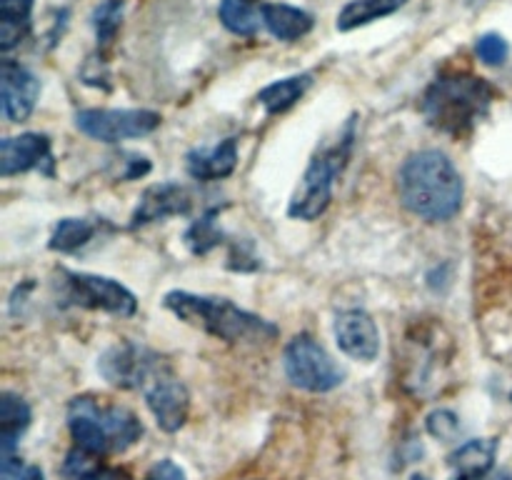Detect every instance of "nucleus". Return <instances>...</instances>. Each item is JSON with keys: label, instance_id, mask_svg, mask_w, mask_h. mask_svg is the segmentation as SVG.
Wrapping results in <instances>:
<instances>
[{"label": "nucleus", "instance_id": "f257e3e1", "mask_svg": "<svg viewBox=\"0 0 512 480\" xmlns=\"http://www.w3.org/2000/svg\"><path fill=\"white\" fill-rule=\"evenodd\" d=\"M400 203L428 223H445L463 208L465 183L443 150H418L408 155L398 173Z\"/></svg>", "mask_w": 512, "mask_h": 480}, {"label": "nucleus", "instance_id": "f03ea898", "mask_svg": "<svg viewBox=\"0 0 512 480\" xmlns=\"http://www.w3.org/2000/svg\"><path fill=\"white\" fill-rule=\"evenodd\" d=\"M163 305L178 320L225 343H270L278 338V325L240 308L228 298L170 290L165 293Z\"/></svg>", "mask_w": 512, "mask_h": 480}, {"label": "nucleus", "instance_id": "7ed1b4c3", "mask_svg": "<svg viewBox=\"0 0 512 480\" xmlns=\"http://www.w3.org/2000/svg\"><path fill=\"white\" fill-rule=\"evenodd\" d=\"M495 88L470 73H448L435 78L420 100L425 120L438 133L463 138L488 115Z\"/></svg>", "mask_w": 512, "mask_h": 480}, {"label": "nucleus", "instance_id": "20e7f679", "mask_svg": "<svg viewBox=\"0 0 512 480\" xmlns=\"http://www.w3.org/2000/svg\"><path fill=\"white\" fill-rule=\"evenodd\" d=\"M68 430L78 448L108 455L133 448L143 435V423L125 405L78 395L68 405Z\"/></svg>", "mask_w": 512, "mask_h": 480}, {"label": "nucleus", "instance_id": "39448f33", "mask_svg": "<svg viewBox=\"0 0 512 480\" xmlns=\"http://www.w3.org/2000/svg\"><path fill=\"white\" fill-rule=\"evenodd\" d=\"M353 145H355V118H350L348 123H345V128L340 130L338 140L325 145V148H320L318 153L310 158L308 168H305L303 178H300L298 188H295L293 198H290V205H288L290 218L313 223V220H318L320 215L330 208V200H333V185L335 180H338V175L345 170V165L350 163Z\"/></svg>", "mask_w": 512, "mask_h": 480}, {"label": "nucleus", "instance_id": "423d86ee", "mask_svg": "<svg viewBox=\"0 0 512 480\" xmlns=\"http://www.w3.org/2000/svg\"><path fill=\"white\" fill-rule=\"evenodd\" d=\"M283 368L290 383L308 393H330L343 385L345 373L333 355L313 338V335H295L283 353Z\"/></svg>", "mask_w": 512, "mask_h": 480}, {"label": "nucleus", "instance_id": "0eeeda50", "mask_svg": "<svg viewBox=\"0 0 512 480\" xmlns=\"http://www.w3.org/2000/svg\"><path fill=\"white\" fill-rule=\"evenodd\" d=\"M60 295L65 305L85 310H103L115 318H133L138 313V298L123 283L105 275L60 270Z\"/></svg>", "mask_w": 512, "mask_h": 480}, {"label": "nucleus", "instance_id": "6e6552de", "mask_svg": "<svg viewBox=\"0 0 512 480\" xmlns=\"http://www.w3.org/2000/svg\"><path fill=\"white\" fill-rule=\"evenodd\" d=\"M80 133L100 143L145 138L160 128V115L145 108H88L75 113Z\"/></svg>", "mask_w": 512, "mask_h": 480}, {"label": "nucleus", "instance_id": "1a4fd4ad", "mask_svg": "<svg viewBox=\"0 0 512 480\" xmlns=\"http://www.w3.org/2000/svg\"><path fill=\"white\" fill-rule=\"evenodd\" d=\"M163 365L168 363H163V358L145 345L115 343L98 358V373L113 388L143 390Z\"/></svg>", "mask_w": 512, "mask_h": 480}, {"label": "nucleus", "instance_id": "9d476101", "mask_svg": "<svg viewBox=\"0 0 512 480\" xmlns=\"http://www.w3.org/2000/svg\"><path fill=\"white\" fill-rule=\"evenodd\" d=\"M145 405L153 413L155 423L165 433H178L185 425L190 413V393L183 385V380L170 370V365H163L148 385L143 388Z\"/></svg>", "mask_w": 512, "mask_h": 480}, {"label": "nucleus", "instance_id": "9b49d317", "mask_svg": "<svg viewBox=\"0 0 512 480\" xmlns=\"http://www.w3.org/2000/svg\"><path fill=\"white\" fill-rule=\"evenodd\" d=\"M190 208H193V195L183 183H175V180L155 183L140 195L138 205L130 215V228H145L150 223H163L168 218L188 215Z\"/></svg>", "mask_w": 512, "mask_h": 480}, {"label": "nucleus", "instance_id": "f8f14e48", "mask_svg": "<svg viewBox=\"0 0 512 480\" xmlns=\"http://www.w3.org/2000/svg\"><path fill=\"white\" fill-rule=\"evenodd\" d=\"M335 343L348 358L360 363H373L380 353V330L375 325L373 315L365 310L353 308L338 313L333 325Z\"/></svg>", "mask_w": 512, "mask_h": 480}, {"label": "nucleus", "instance_id": "ddd939ff", "mask_svg": "<svg viewBox=\"0 0 512 480\" xmlns=\"http://www.w3.org/2000/svg\"><path fill=\"white\" fill-rule=\"evenodd\" d=\"M38 95V75L10 58L0 63V98H3V115L10 123L28 120L35 110V103H38Z\"/></svg>", "mask_w": 512, "mask_h": 480}, {"label": "nucleus", "instance_id": "4468645a", "mask_svg": "<svg viewBox=\"0 0 512 480\" xmlns=\"http://www.w3.org/2000/svg\"><path fill=\"white\" fill-rule=\"evenodd\" d=\"M28 170H43L45 175H53V153H50L48 135L20 133L0 143L3 178H13V175L28 173Z\"/></svg>", "mask_w": 512, "mask_h": 480}, {"label": "nucleus", "instance_id": "2eb2a0df", "mask_svg": "<svg viewBox=\"0 0 512 480\" xmlns=\"http://www.w3.org/2000/svg\"><path fill=\"white\" fill-rule=\"evenodd\" d=\"M238 168V140L225 138L210 148H193L185 155V170L195 180H223Z\"/></svg>", "mask_w": 512, "mask_h": 480}, {"label": "nucleus", "instance_id": "dca6fc26", "mask_svg": "<svg viewBox=\"0 0 512 480\" xmlns=\"http://www.w3.org/2000/svg\"><path fill=\"white\" fill-rule=\"evenodd\" d=\"M263 25L273 38L293 43L313 30V15L288 3H263Z\"/></svg>", "mask_w": 512, "mask_h": 480}, {"label": "nucleus", "instance_id": "f3484780", "mask_svg": "<svg viewBox=\"0 0 512 480\" xmlns=\"http://www.w3.org/2000/svg\"><path fill=\"white\" fill-rule=\"evenodd\" d=\"M495 455H498V440L493 438H473L455 448L450 453L448 463L463 478H475L493 470Z\"/></svg>", "mask_w": 512, "mask_h": 480}, {"label": "nucleus", "instance_id": "a211bd4d", "mask_svg": "<svg viewBox=\"0 0 512 480\" xmlns=\"http://www.w3.org/2000/svg\"><path fill=\"white\" fill-rule=\"evenodd\" d=\"M30 420H33L30 405L20 395L5 390L0 395V448H3V455H13L20 435L30 428Z\"/></svg>", "mask_w": 512, "mask_h": 480}, {"label": "nucleus", "instance_id": "6ab92c4d", "mask_svg": "<svg viewBox=\"0 0 512 480\" xmlns=\"http://www.w3.org/2000/svg\"><path fill=\"white\" fill-rule=\"evenodd\" d=\"M313 85V75L310 73H300V75H290V78H280L275 83L265 85L263 90L258 93V103L263 105L265 113L268 115H278L285 113V110L293 108L300 98L310 90Z\"/></svg>", "mask_w": 512, "mask_h": 480}, {"label": "nucleus", "instance_id": "aec40b11", "mask_svg": "<svg viewBox=\"0 0 512 480\" xmlns=\"http://www.w3.org/2000/svg\"><path fill=\"white\" fill-rule=\"evenodd\" d=\"M33 0H0V50L10 53L30 33Z\"/></svg>", "mask_w": 512, "mask_h": 480}, {"label": "nucleus", "instance_id": "412c9836", "mask_svg": "<svg viewBox=\"0 0 512 480\" xmlns=\"http://www.w3.org/2000/svg\"><path fill=\"white\" fill-rule=\"evenodd\" d=\"M405 5H408V0H350L338 13V23L335 25H338L340 33H350V30L363 28V25L398 13Z\"/></svg>", "mask_w": 512, "mask_h": 480}, {"label": "nucleus", "instance_id": "4be33fe9", "mask_svg": "<svg viewBox=\"0 0 512 480\" xmlns=\"http://www.w3.org/2000/svg\"><path fill=\"white\" fill-rule=\"evenodd\" d=\"M220 23L240 38H253L263 25V3L260 0H220Z\"/></svg>", "mask_w": 512, "mask_h": 480}, {"label": "nucleus", "instance_id": "5701e85b", "mask_svg": "<svg viewBox=\"0 0 512 480\" xmlns=\"http://www.w3.org/2000/svg\"><path fill=\"white\" fill-rule=\"evenodd\" d=\"M98 233V223L88 218H63L53 228L48 240V248L53 253H75L85 248Z\"/></svg>", "mask_w": 512, "mask_h": 480}, {"label": "nucleus", "instance_id": "b1692460", "mask_svg": "<svg viewBox=\"0 0 512 480\" xmlns=\"http://www.w3.org/2000/svg\"><path fill=\"white\" fill-rule=\"evenodd\" d=\"M215 218H218V208L203 213L198 220L190 223L188 230H185L183 240L193 255H208L210 250L225 243V233L218 228Z\"/></svg>", "mask_w": 512, "mask_h": 480}, {"label": "nucleus", "instance_id": "393cba45", "mask_svg": "<svg viewBox=\"0 0 512 480\" xmlns=\"http://www.w3.org/2000/svg\"><path fill=\"white\" fill-rule=\"evenodd\" d=\"M123 10V0H103V3L93 10V28L100 48H108L115 40L120 25H123Z\"/></svg>", "mask_w": 512, "mask_h": 480}, {"label": "nucleus", "instance_id": "a878e982", "mask_svg": "<svg viewBox=\"0 0 512 480\" xmlns=\"http://www.w3.org/2000/svg\"><path fill=\"white\" fill-rule=\"evenodd\" d=\"M98 458L100 455L90 453V450L73 448L65 455L60 473H63L65 480H95L100 475V470L105 468Z\"/></svg>", "mask_w": 512, "mask_h": 480}, {"label": "nucleus", "instance_id": "bb28decb", "mask_svg": "<svg viewBox=\"0 0 512 480\" xmlns=\"http://www.w3.org/2000/svg\"><path fill=\"white\" fill-rule=\"evenodd\" d=\"M475 53H478V58L483 60L485 65L500 68V65H505V60H508L510 45L500 33H485L480 35L478 43H475Z\"/></svg>", "mask_w": 512, "mask_h": 480}, {"label": "nucleus", "instance_id": "cd10ccee", "mask_svg": "<svg viewBox=\"0 0 512 480\" xmlns=\"http://www.w3.org/2000/svg\"><path fill=\"white\" fill-rule=\"evenodd\" d=\"M425 425H428V433L438 440H455L460 430V420L453 410H433Z\"/></svg>", "mask_w": 512, "mask_h": 480}, {"label": "nucleus", "instance_id": "c85d7f7f", "mask_svg": "<svg viewBox=\"0 0 512 480\" xmlns=\"http://www.w3.org/2000/svg\"><path fill=\"white\" fill-rule=\"evenodd\" d=\"M113 163L118 165V170L113 173L118 180H138L150 173V160L138 153H120L115 155Z\"/></svg>", "mask_w": 512, "mask_h": 480}, {"label": "nucleus", "instance_id": "c756f323", "mask_svg": "<svg viewBox=\"0 0 512 480\" xmlns=\"http://www.w3.org/2000/svg\"><path fill=\"white\" fill-rule=\"evenodd\" d=\"M0 480H45V475L38 465L25 463L23 458H15V455H3Z\"/></svg>", "mask_w": 512, "mask_h": 480}, {"label": "nucleus", "instance_id": "7c9ffc66", "mask_svg": "<svg viewBox=\"0 0 512 480\" xmlns=\"http://www.w3.org/2000/svg\"><path fill=\"white\" fill-rule=\"evenodd\" d=\"M228 268L240 270V273H250V270L260 268V258L253 253V248H250L248 243H243V240H235V243L230 245Z\"/></svg>", "mask_w": 512, "mask_h": 480}, {"label": "nucleus", "instance_id": "2f4dec72", "mask_svg": "<svg viewBox=\"0 0 512 480\" xmlns=\"http://www.w3.org/2000/svg\"><path fill=\"white\" fill-rule=\"evenodd\" d=\"M145 480H188V475H185V470L180 468V465L175 463V460L163 458V460H158V463H155L153 468L148 470Z\"/></svg>", "mask_w": 512, "mask_h": 480}, {"label": "nucleus", "instance_id": "473e14b6", "mask_svg": "<svg viewBox=\"0 0 512 480\" xmlns=\"http://www.w3.org/2000/svg\"><path fill=\"white\" fill-rule=\"evenodd\" d=\"M455 480H512V473L510 470H490V473L475 475V478H463V475H458Z\"/></svg>", "mask_w": 512, "mask_h": 480}, {"label": "nucleus", "instance_id": "72a5a7b5", "mask_svg": "<svg viewBox=\"0 0 512 480\" xmlns=\"http://www.w3.org/2000/svg\"><path fill=\"white\" fill-rule=\"evenodd\" d=\"M95 480H130L123 470H115V468H103L100 475Z\"/></svg>", "mask_w": 512, "mask_h": 480}]
</instances>
